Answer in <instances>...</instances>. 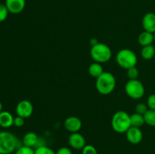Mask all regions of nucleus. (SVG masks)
Returning a JSON list of instances; mask_svg holds the SVG:
<instances>
[{
    "mask_svg": "<svg viewBox=\"0 0 155 154\" xmlns=\"http://www.w3.org/2000/svg\"><path fill=\"white\" fill-rule=\"evenodd\" d=\"M22 142L9 131H0V154H12L22 146Z\"/></svg>",
    "mask_w": 155,
    "mask_h": 154,
    "instance_id": "1",
    "label": "nucleus"
},
{
    "mask_svg": "<svg viewBox=\"0 0 155 154\" xmlns=\"http://www.w3.org/2000/svg\"><path fill=\"white\" fill-rule=\"evenodd\" d=\"M96 89L100 94L107 95L111 93L116 87L115 76L109 72H104L96 79Z\"/></svg>",
    "mask_w": 155,
    "mask_h": 154,
    "instance_id": "2",
    "label": "nucleus"
},
{
    "mask_svg": "<svg viewBox=\"0 0 155 154\" xmlns=\"http://www.w3.org/2000/svg\"><path fill=\"white\" fill-rule=\"evenodd\" d=\"M113 130L120 134H124L131 127L130 115L124 110H119L113 115L111 119Z\"/></svg>",
    "mask_w": 155,
    "mask_h": 154,
    "instance_id": "3",
    "label": "nucleus"
},
{
    "mask_svg": "<svg viewBox=\"0 0 155 154\" xmlns=\"http://www.w3.org/2000/svg\"><path fill=\"white\" fill-rule=\"evenodd\" d=\"M91 57L95 62L99 63H106L111 59L112 51L110 47L104 43H97L90 49Z\"/></svg>",
    "mask_w": 155,
    "mask_h": 154,
    "instance_id": "4",
    "label": "nucleus"
},
{
    "mask_svg": "<svg viewBox=\"0 0 155 154\" xmlns=\"http://www.w3.org/2000/svg\"><path fill=\"white\" fill-rule=\"evenodd\" d=\"M116 60L120 67L128 69L133 66H136L138 58L136 53L133 51L128 48H123L117 54Z\"/></svg>",
    "mask_w": 155,
    "mask_h": 154,
    "instance_id": "5",
    "label": "nucleus"
},
{
    "mask_svg": "<svg viewBox=\"0 0 155 154\" xmlns=\"http://www.w3.org/2000/svg\"><path fill=\"white\" fill-rule=\"evenodd\" d=\"M125 91L133 99H140L145 95V87L138 79H130L125 85Z\"/></svg>",
    "mask_w": 155,
    "mask_h": 154,
    "instance_id": "6",
    "label": "nucleus"
},
{
    "mask_svg": "<svg viewBox=\"0 0 155 154\" xmlns=\"http://www.w3.org/2000/svg\"><path fill=\"white\" fill-rule=\"evenodd\" d=\"M15 111H16L17 116H21L24 119H27L33 114V106L30 101L23 100L17 104Z\"/></svg>",
    "mask_w": 155,
    "mask_h": 154,
    "instance_id": "7",
    "label": "nucleus"
},
{
    "mask_svg": "<svg viewBox=\"0 0 155 154\" xmlns=\"http://www.w3.org/2000/svg\"><path fill=\"white\" fill-rule=\"evenodd\" d=\"M68 143L70 146L74 149H83L86 145L84 136L79 132L71 133L68 137Z\"/></svg>",
    "mask_w": 155,
    "mask_h": 154,
    "instance_id": "8",
    "label": "nucleus"
},
{
    "mask_svg": "<svg viewBox=\"0 0 155 154\" xmlns=\"http://www.w3.org/2000/svg\"><path fill=\"white\" fill-rule=\"evenodd\" d=\"M127 139L132 144H139L143 139V133L140 128L131 126L126 132Z\"/></svg>",
    "mask_w": 155,
    "mask_h": 154,
    "instance_id": "9",
    "label": "nucleus"
},
{
    "mask_svg": "<svg viewBox=\"0 0 155 154\" xmlns=\"http://www.w3.org/2000/svg\"><path fill=\"white\" fill-rule=\"evenodd\" d=\"M64 128L71 133L78 132L82 128V121L77 116H70L64 122Z\"/></svg>",
    "mask_w": 155,
    "mask_h": 154,
    "instance_id": "10",
    "label": "nucleus"
},
{
    "mask_svg": "<svg viewBox=\"0 0 155 154\" xmlns=\"http://www.w3.org/2000/svg\"><path fill=\"white\" fill-rule=\"evenodd\" d=\"M5 5L9 13L17 14L24 11L26 5V0H5Z\"/></svg>",
    "mask_w": 155,
    "mask_h": 154,
    "instance_id": "11",
    "label": "nucleus"
},
{
    "mask_svg": "<svg viewBox=\"0 0 155 154\" xmlns=\"http://www.w3.org/2000/svg\"><path fill=\"white\" fill-rule=\"evenodd\" d=\"M142 24L145 31L154 33L155 32V14L153 12L145 14L142 18Z\"/></svg>",
    "mask_w": 155,
    "mask_h": 154,
    "instance_id": "12",
    "label": "nucleus"
},
{
    "mask_svg": "<svg viewBox=\"0 0 155 154\" xmlns=\"http://www.w3.org/2000/svg\"><path fill=\"white\" fill-rule=\"evenodd\" d=\"M39 137L36 133L33 131H29L26 133L22 139V143L24 146H29V147L36 148L39 141Z\"/></svg>",
    "mask_w": 155,
    "mask_h": 154,
    "instance_id": "13",
    "label": "nucleus"
},
{
    "mask_svg": "<svg viewBox=\"0 0 155 154\" xmlns=\"http://www.w3.org/2000/svg\"><path fill=\"white\" fill-rule=\"evenodd\" d=\"M14 117L8 111H2L0 113V126L4 128H8L14 125Z\"/></svg>",
    "mask_w": 155,
    "mask_h": 154,
    "instance_id": "14",
    "label": "nucleus"
},
{
    "mask_svg": "<svg viewBox=\"0 0 155 154\" xmlns=\"http://www.w3.org/2000/svg\"><path fill=\"white\" fill-rule=\"evenodd\" d=\"M138 42L142 47L152 45L153 42H154V33L144 30L139 34V37H138Z\"/></svg>",
    "mask_w": 155,
    "mask_h": 154,
    "instance_id": "15",
    "label": "nucleus"
},
{
    "mask_svg": "<svg viewBox=\"0 0 155 154\" xmlns=\"http://www.w3.org/2000/svg\"><path fill=\"white\" fill-rule=\"evenodd\" d=\"M104 72V69H103V67L102 66H101V63H97V62L92 63L89 67V75L95 79H97L98 76H100Z\"/></svg>",
    "mask_w": 155,
    "mask_h": 154,
    "instance_id": "16",
    "label": "nucleus"
},
{
    "mask_svg": "<svg viewBox=\"0 0 155 154\" xmlns=\"http://www.w3.org/2000/svg\"><path fill=\"white\" fill-rule=\"evenodd\" d=\"M154 54L155 47L153 45L142 47V50H141V56H142V58L146 60H149L154 58Z\"/></svg>",
    "mask_w": 155,
    "mask_h": 154,
    "instance_id": "17",
    "label": "nucleus"
},
{
    "mask_svg": "<svg viewBox=\"0 0 155 154\" xmlns=\"http://www.w3.org/2000/svg\"><path fill=\"white\" fill-rule=\"evenodd\" d=\"M130 121H131V126L136 127V128H141L145 123L143 115L139 114L137 113H133L130 116Z\"/></svg>",
    "mask_w": 155,
    "mask_h": 154,
    "instance_id": "18",
    "label": "nucleus"
},
{
    "mask_svg": "<svg viewBox=\"0 0 155 154\" xmlns=\"http://www.w3.org/2000/svg\"><path fill=\"white\" fill-rule=\"evenodd\" d=\"M145 122L149 126L155 127V110H148L147 113L144 115Z\"/></svg>",
    "mask_w": 155,
    "mask_h": 154,
    "instance_id": "19",
    "label": "nucleus"
},
{
    "mask_svg": "<svg viewBox=\"0 0 155 154\" xmlns=\"http://www.w3.org/2000/svg\"><path fill=\"white\" fill-rule=\"evenodd\" d=\"M14 154H35V149L22 145L15 151Z\"/></svg>",
    "mask_w": 155,
    "mask_h": 154,
    "instance_id": "20",
    "label": "nucleus"
},
{
    "mask_svg": "<svg viewBox=\"0 0 155 154\" xmlns=\"http://www.w3.org/2000/svg\"><path fill=\"white\" fill-rule=\"evenodd\" d=\"M35 154H55V152L51 148L44 145L35 148Z\"/></svg>",
    "mask_w": 155,
    "mask_h": 154,
    "instance_id": "21",
    "label": "nucleus"
},
{
    "mask_svg": "<svg viewBox=\"0 0 155 154\" xmlns=\"http://www.w3.org/2000/svg\"><path fill=\"white\" fill-rule=\"evenodd\" d=\"M127 75L130 79H138L139 75V71L136 66H133L127 69Z\"/></svg>",
    "mask_w": 155,
    "mask_h": 154,
    "instance_id": "22",
    "label": "nucleus"
},
{
    "mask_svg": "<svg viewBox=\"0 0 155 154\" xmlns=\"http://www.w3.org/2000/svg\"><path fill=\"white\" fill-rule=\"evenodd\" d=\"M8 13L9 11L6 8L5 5L0 4V23L3 22L7 19Z\"/></svg>",
    "mask_w": 155,
    "mask_h": 154,
    "instance_id": "23",
    "label": "nucleus"
},
{
    "mask_svg": "<svg viewBox=\"0 0 155 154\" xmlns=\"http://www.w3.org/2000/svg\"><path fill=\"white\" fill-rule=\"evenodd\" d=\"M148 110L149 109H148L147 104H143V103H139V104H136V113L143 115V116L147 113Z\"/></svg>",
    "mask_w": 155,
    "mask_h": 154,
    "instance_id": "24",
    "label": "nucleus"
},
{
    "mask_svg": "<svg viewBox=\"0 0 155 154\" xmlns=\"http://www.w3.org/2000/svg\"><path fill=\"white\" fill-rule=\"evenodd\" d=\"M82 154H98V151L92 145H86L82 149Z\"/></svg>",
    "mask_w": 155,
    "mask_h": 154,
    "instance_id": "25",
    "label": "nucleus"
},
{
    "mask_svg": "<svg viewBox=\"0 0 155 154\" xmlns=\"http://www.w3.org/2000/svg\"><path fill=\"white\" fill-rule=\"evenodd\" d=\"M147 106L149 110H155V94H152L148 96L147 99Z\"/></svg>",
    "mask_w": 155,
    "mask_h": 154,
    "instance_id": "26",
    "label": "nucleus"
},
{
    "mask_svg": "<svg viewBox=\"0 0 155 154\" xmlns=\"http://www.w3.org/2000/svg\"><path fill=\"white\" fill-rule=\"evenodd\" d=\"M24 119H25L21 117V116H17L16 117H15V119H14V125L18 127V128H21V127H22L23 125H24V123H25Z\"/></svg>",
    "mask_w": 155,
    "mask_h": 154,
    "instance_id": "27",
    "label": "nucleus"
},
{
    "mask_svg": "<svg viewBox=\"0 0 155 154\" xmlns=\"http://www.w3.org/2000/svg\"><path fill=\"white\" fill-rule=\"evenodd\" d=\"M55 154H73V152L70 148L62 146V147L58 149V150L55 152Z\"/></svg>",
    "mask_w": 155,
    "mask_h": 154,
    "instance_id": "28",
    "label": "nucleus"
},
{
    "mask_svg": "<svg viewBox=\"0 0 155 154\" xmlns=\"http://www.w3.org/2000/svg\"><path fill=\"white\" fill-rule=\"evenodd\" d=\"M89 43H90V45H92V46H93V45H96L97 43H98V42L96 39H91Z\"/></svg>",
    "mask_w": 155,
    "mask_h": 154,
    "instance_id": "29",
    "label": "nucleus"
},
{
    "mask_svg": "<svg viewBox=\"0 0 155 154\" xmlns=\"http://www.w3.org/2000/svg\"><path fill=\"white\" fill-rule=\"evenodd\" d=\"M2 108H3L2 104V102H1V101H0V113H1V112L2 111Z\"/></svg>",
    "mask_w": 155,
    "mask_h": 154,
    "instance_id": "30",
    "label": "nucleus"
},
{
    "mask_svg": "<svg viewBox=\"0 0 155 154\" xmlns=\"http://www.w3.org/2000/svg\"><path fill=\"white\" fill-rule=\"evenodd\" d=\"M154 42H155V32L154 33Z\"/></svg>",
    "mask_w": 155,
    "mask_h": 154,
    "instance_id": "31",
    "label": "nucleus"
},
{
    "mask_svg": "<svg viewBox=\"0 0 155 154\" xmlns=\"http://www.w3.org/2000/svg\"><path fill=\"white\" fill-rule=\"evenodd\" d=\"M154 60H155V54H154Z\"/></svg>",
    "mask_w": 155,
    "mask_h": 154,
    "instance_id": "32",
    "label": "nucleus"
}]
</instances>
